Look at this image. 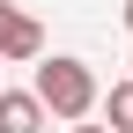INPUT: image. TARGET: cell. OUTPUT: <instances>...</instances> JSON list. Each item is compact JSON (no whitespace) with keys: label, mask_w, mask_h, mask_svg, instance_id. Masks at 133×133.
Listing matches in <instances>:
<instances>
[{"label":"cell","mask_w":133,"mask_h":133,"mask_svg":"<svg viewBox=\"0 0 133 133\" xmlns=\"http://www.w3.org/2000/svg\"><path fill=\"white\" fill-rule=\"evenodd\" d=\"M37 104L52 111V118H89L96 111V74H89V59H44L37 66Z\"/></svg>","instance_id":"cell-1"},{"label":"cell","mask_w":133,"mask_h":133,"mask_svg":"<svg viewBox=\"0 0 133 133\" xmlns=\"http://www.w3.org/2000/svg\"><path fill=\"white\" fill-rule=\"evenodd\" d=\"M37 52H44V30L22 8H0V59H37Z\"/></svg>","instance_id":"cell-2"},{"label":"cell","mask_w":133,"mask_h":133,"mask_svg":"<svg viewBox=\"0 0 133 133\" xmlns=\"http://www.w3.org/2000/svg\"><path fill=\"white\" fill-rule=\"evenodd\" d=\"M52 111L37 104V89H0V133H44Z\"/></svg>","instance_id":"cell-3"},{"label":"cell","mask_w":133,"mask_h":133,"mask_svg":"<svg viewBox=\"0 0 133 133\" xmlns=\"http://www.w3.org/2000/svg\"><path fill=\"white\" fill-rule=\"evenodd\" d=\"M74 133H104V126H74Z\"/></svg>","instance_id":"cell-6"},{"label":"cell","mask_w":133,"mask_h":133,"mask_svg":"<svg viewBox=\"0 0 133 133\" xmlns=\"http://www.w3.org/2000/svg\"><path fill=\"white\" fill-rule=\"evenodd\" d=\"M126 30H133V0H126Z\"/></svg>","instance_id":"cell-5"},{"label":"cell","mask_w":133,"mask_h":133,"mask_svg":"<svg viewBox=\"0 0 133 133\" xmlns=\"http://www.w3.org/2000/svg\"><path fill=\"white\" fill-rule=\"evenodd\" d=\"M111 126L133 133V81H111Z\"/></svg>","instance_id":"cell-4"}]
</instances>
